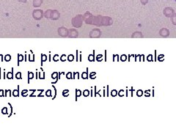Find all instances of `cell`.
<instances>
[{"mask_svg":"<svg viewBox=\"0 0 176 132\" xmlns=\"http://www.w3.org/2000/svg\"><path fill=\"white\" fill-rule=\"evenodd\" d=\"M43 2V0H34V6L38 7Z\"/></svg>","mask_w":176,"mask_h":132,"instance_id":"6da1fadb","label":"cell"},{"mask_svg":"<svg viewBox=\"0 0 176 132\" xmlns=\"http://www.w3.org/2000/svg\"><path fill=\"white\" fill-rule=\"evenodd\" d=\"M141 2L143 5H145V4H146L148 2V0H141Z\"/></svg>","mask_w":176,"mask_h":132,"instance_id":"7a4b0ae2","label":"cell"},{"mask_svg":"<svg viewBox=\"0 0 176 132\" xmlns=\"http://www.w3.org/2000/svg\"><path fill=\"white\" fill-rule=\"evenodd\" d=\"M19 1H20V2H25L26 1H27V0H19Z\"/></svg>","mask_w":176,"mask_h":132,"instance_id":"3957f363","label":"cell"}]
</instances>
